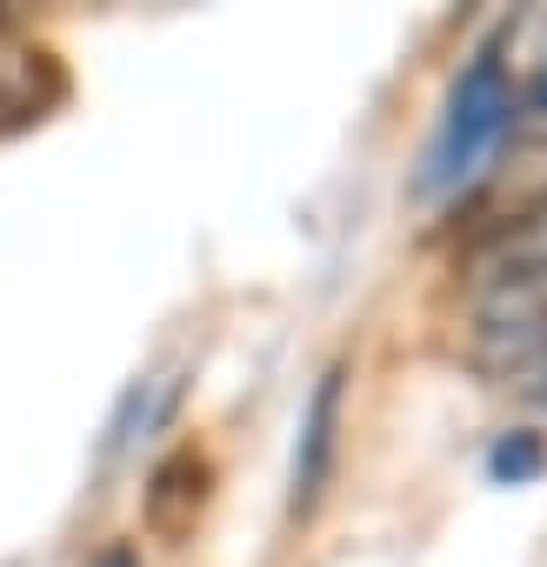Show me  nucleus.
<instances>
[{
	"mask_svg": "<svg viewBox=\"0 0 547 567\" xmlns=\"http://www.w3.org/2000/svg\"><path fill=\"white\" fill-rule=\"evenodd\" d=\"M520 134V107H514V74H507V41L487 34L461 74H454V94H447V114L434 127V147H427V167H421V194H461L494 154L500 141Z\"/></svg>",
	"mask_w": 547,
	"mask_h": 567,
	"instance_id": "obj_1",
	"label": "nucleus"
},
{
	"mask_svg": "<svg viewBox=\"0 0 547 567\" xmlns=\"http://www.w3.org/2000/svg\"><path fill=\"white\" fill-rule=\"evenodd\" d=\"M341 427H348V361H328L308 408H301V434H295V467H288V514L308 520L341 467Z\"/></svg>",
	"mask_w": 547,
	"mask_h": 567,
	"instance_id": "obj_2",
	"label": "nucleus"
},
{
	"mask_svg": "<svg viewBox=\"0 0 547 567\" xmlns=\"http://www.w3.org/2000/svg\"><path fill=\"white\" fill-rule=\"evenodd\" d=\"M481 274H547V200L487 220V234L461 254V280Z\"/></svg>",
	"mask_w": 547,
	"mask_h": 567,
	"instance_id": "obj_3",
	"label": "nucleus"
},
{
	"mask_svg": "<svg viewBox=\"0 0 547 567\" xmlns=\"http://www.w3.org/2000/svg\"><path fill=\"white\" fill-rule=\"evenodd\" d=\"M180 394H187V381L180 374H141L127 394H121V408H114V421H107V461L114 454H127V447H141V441H154L174 414H180Z\"/></svg>",
	"mask_w": 547,
	"mask_h": 567,
	"instance_id": "obj_4",
	"label": "nucleus"
},
{
	"mask_svg": "<svg viewBox=\"0 0 547 567\" xmlns=\"http://www.w3.org/2000/svg\"><path fill=\"white\" fill-rule=\"evenodd\" d=\"M48 101V54L14 28V14H0V121H28Z\"/></svg>",
	"mask_w": 547,
	"mask_h": 567,
	"instance_id": "obj_5",
	"label": "nucleus"
},
{
	"mask_svg": "<svg viewBox=\"0 0 547 567\" xmlns=\"http://www.w3.org/2000/svg\"><path fill=\"white\" fill-rule=\"evenodd\" d=\"M200 481H207V461L194 454V447H174L154 474H147V520L161 527V534H180L187 520H194V507H200Z\"/></svg>",
	"mask_w": 547,
	"mask_h": 567,
	"instance_id": "obj_6",
	"label": "nucleus"
},
{
	"mask_svg": "<svg viewBox=\"0 0 547 567\" xmlns=\"http://www.w3.org/2000/svg\"><path fill=\"white\" fill-rule=\"evenodd\" d=\"M481 467H487L494 487H534V481H547V434L540 427H500L487 441Z\"/></svg>",
	"mask_w": 547,
	"mask_h": 567,
	"instance_id": "obj_7",
	"label": "nucleus"
},
{
	"mask_svg": "<svg viewBox=\"0 0 547 567\" xmlns=\"http://www.w3.org/2000/svg\"><path fill=\"white\" fill-rule=\"evenodd\" d=\"M94 567H141V547H134V540H107V547L94 554Z\"/></svg>",
	"mask_w": 547,
	"mask_h": 567,
	"instance_id": "obj_8",
	"label": "nucleus"
},
{
	"mask_svg": "<svg viewBox=\"0 0 547 567\" xmlns=\"http://www.w3.org/2000/svg\"><path fill=\"white\" fill-rule=\"evenodd\" d=\"M534 394H540V408H547V381H534Z\"/></svg>",
	"mask_w": 547,
	"mask_h": 567,
	"instance_id": "obj_9",
	"label": "nucleus"
}]
</instances>
